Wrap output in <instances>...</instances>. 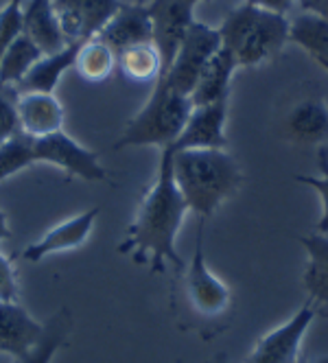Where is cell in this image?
I'll return each instance as SVG.
<instances>
[{"mask_svg":"<svg viewBox=\"0 0 328 363\" xmlns=\"http://www.w3.org/2000/svg\"><path fill=\"white\" fill-rule=\"evenodd\" d=\"M186 215V201L173 179L171 151L162 149L156 177L145 193L134 221L125 232L118 252L134 256L136 263H147L154 274L164 272L169 265L178 272L184 269V258L178 254L175 241Z\"/></svg>","mask_w":328,"mask_h":363,"instance_id":"cell-1","label":"cell"},{"mask_svg":"<svg viewBox=\"0 0 328 363\" xmlns=\"http://www.w3.org/2000/svg\"><path fill=\"white\" fill-rule=\"evenodd\" d=\"M171 169L188 213L199 221H208L243 186L241 164L228 149L171 151Z\"/></svg>","mask_w":328,"mask_h":363,"instance_id":"cell-2","label":"cell"},{"mask_svg":"<svg viewBox=\"0 0 328 363\" xmlns=\"http://www.w3.org/2000/svg\"><path fill=\"white\" fill-rule=\"evenodd\" d=\"M204 225L199 221L197 241L191 263L178 272L173 284L171 306L184 328L197 330L201 337H210L228 320L232 311V291L206 263L204 254Z\"/></svg>","mask_w":328,"mask_h":363,"instance_id":"cell-3","label":"cell"},{"mask_svg":"<svg viewBox=\"0 0 328 363\" xmlns=\"http://www.w3.org/2000/svg\"><path fill=\"white\" fill-rule=\"evenodd\" d=\"M221 46L239 68H254L273 60L289 42V18L243 3L221 22Z\"/></svg>","mask_w":328,"mask_h":363,"instance_id":"cell-4","label":"cell"},{"mask_svg":"<svg viewBox=\"0 0 328 363\" xmlns=\"http://www.w3.org/2000/svg\"><path fill=\"white\" fill-rule=\"evenodd\" d=\"M193 110V103L186 94L173 90L162 77L156 82L149 101L140 112L125 125L120 138L114 143V149L128 147H158L169 149L180 136L182 127Z\"/></svg>","mask_w":328,"mask_h":363,"instance_id":"cell-5","label":"cell"},{"mask_svg":"<svg viewBox=\"0 0 328 363\" xmlns=\"http://www.w3.org/2000/svg\"><path fill=\"white\" fill-rule=\"evenodd\" d=\"M221 48V35L217 27H210V24L204 22H193L186 35L182 38L178 50L169 64V68L164 70L162 79L182 94H191V90L195 88L197 79L204 66L210 62V57Z\"/></svg>","mask_w":328,"mask_h":363,"instance_id":"cell-6","label":"cell"},{"mask_svg":"<svg viewBox=\"0 0 328 363\" xmlns=\"http://www.w3.org/2000/svg\"><path fill=\"white\" fill-rule=\"evenodd\" d=\"M35 164H48L60 169L66 177H77L84 182H108L110 173L101 164L98 153L86 149L64 129L46 138L33 140Z\"/></svg>","mask_w":328,"mask_h":363,"instance_id":"cell-7","label":"cell"},{"mask_svg":"<svg viewBox=\"0 0 328 363\" xmlns=\"http://www.w3.org/2000/svg\"><path fill=\"white\" fill-rule=\"evenodd\" d=\"M315 318V306L307 300L291 320L261 337L245 363H300L302 342Z\"/></svg>","mask_w":328,"mask_h":363,"instance_id":"cell-8","label":"cell"},{"mask_svg":"<svg viewBox=\"0 0 328 363\" xmlns=\"http://www.w3.org/2000/svg\"><path fill=\"white\" fill-rule=\"evenodd\" d=\"M64 38L81 44L96 38L118 11L120 0H50Z\"/></svg>","mask_w":328,"mask_h":363,"instance_id":"cell-9","label":"cell"},{"mask_svg":"<svg viewBox=\"0 0 328 363\" xmlns=\"http://www.w3.org/2000/svg\"><path fill=\"white\" fill-rule=\"evenodd\" d=\"M147 9L151 16L154 44L162 57V74H164L182 38L195 22V3L193 0H151Z\"/></svg>","mask_w":328,"mask_h":363,"instance_id":"cell-10","label":"cell"},{"mask_svg":"<svg viewBox=\"0 0 328 363\" xmlns=\"http://www.w3.org/2000/svg\"><path fill=\"white\" fill-rule=\"evenodd\" d=\"M225 123H228V101L210 103V106H195L182 127L180 136L169 147L171 151L186 149H225Z\"/></svg>","mask_w":328,"mask_h":363,"instance_id":"cell-11","label":"cell"},{"mask_svg":"<svg viewBox=\"0 0 328 363\" xmlns=\"http://www.w3.org/2000/svg\"><path fill=\"white\" fill-rule=\"evenodd\" d=\"M98 213H101V208L94 206V208H88L79 215H74V217L53 225L48 232H44L42 239L29 243L22 250V258L29 263H40L53 254L81 247L92 235V228H94Z\"/></svg>","mask_w":328,"mask_h":363,"instance_id":"cell-12","label":"cell"},{"mask_svg":"<svg viewBox=\"0 0 328 363\" xmlns=\"http://www.w3.org/2000/svg\"><path fill=\"white\" fill-rule=\"evenodd\" d=\"M16 121L20 134L38 140L62 132L66 123V110L55 94L20 92L16 99Z\"/></svg>","mask_w":328,"mask_h":363,"instance_id":"cell-13","label":"cell"},{"mask_svg":"<svg viewBox=\"0 0 328 363\" xmlns=\"http://www.w3.org/2000/svg\"><path fill=\"white\" fill-rule=\"evenodd\" d=\"M103 40L114 53L136 44L154 42V27H151V16L147 5H125L120 3L118 11L110 18V22L96 35Z\"/></svg>","mask_w":328,"mask_h":363,"instance_id":"cell-14","label":"cell"},{"mask_svg":"<svg viewBox=\"0 0 328 363\" xmlns=\"http://www.w3.org/2000/svg\"><path fill=\"white\" fill-rule=\"evenodd\" d=\"M44 330V324L38 322L20 302H0V354L22 357Z\"/></svg>","mask_w":328,"mask_h":363,"instance_id":"cell-15","label":"cell"},{"mask_svg":"<svg viewBox=\"0 0 328 363\" xmlns=\"http://www.w3.org/2000/svg\"><path fill=\"white\" fill-rule=\"evenodd\" d=\"M298 241L307 252V269L302 276L307 300L315 306L317 315L328 318V235H300Z\"/></svg>","mask_w":328,"mask_h":363,"instance_id":"cell-16","label":"cell"},{"mask_svg":"<svg viewBox=\"0 0 328 363\" xmlns=\"http://www.w3.org/2000/svg\"><path fill=\"white\" fill-rule=\"evenodd\" d=\"M22 33L42 50V55L57 53L70 44L62 33L50 0H24Z\"/></svg>","mask_w":328,"mask_h":363,"instance_id":"cell-17","label":"cell"},{"mask_svg":"<svg viewBox=\"0 0 328 363\" xmlns=\"http://www.w3.org/2000/svg\"><path fill=\"white\" fill-rule=\"evenodd\" d=\"M237 70H239V66H237L234 57L221 46L210 57V62L204 66L195 88L188 94L193 108L195 106H210V103H219V101H228L232 77Z\"/></svg>","mask_w":328,"mask_h":363,"instance_id":"cell-18","label":"cell"},{"mask_svg":"<svg viewBox=\"0 0 328 363\" xmlns=\"http://www.w3.org/2000/svg\"><path fill=\"white\" fill-rule=\"evenodd\" d=\"M287 140L300 147L324 145L328 140V106L319 99H305L285 121Z\"/></svg>","mask_w":328,"mask_h":363,"instance_id":"cell-19","label":"cell"},{"mask_svg":"<svg viewBox=\"0 0 328 363\" xmlns=\"http://www.w3.org/2000/svg\"><path fill=\"white\" fill-rule=\"evenodd\" d=\"M79 44H68L57 53L42 55L31 70L24 74V79L16 86L18 92H44V94H55L57 84L62 77L74 68V55H77Z\"/></svg>","mask_w":328,"mask_h":363,"instance_id":"cell-20","label":"cell"},{"mask_svg":"<svg viewBox=\"0 0 328 363\" xmlns=\"http://www.w3.org/2000/svg\"><path fill=\"white\" fill-rule=\"evenodd\" d=\"M289 42L300 46L328 72V20L302 11L289 20Z\"/></svg>","mask_w":328,"mask_h":363,"instance_id":"cell-21","label":"cell"},{"mask_svg":"<svg viewBox=\"0 0 328 363\" xmlns=\"http://www.w3.org/2000/svg\"><path fill=\"white\" fill-rule=\"evenodd\" d=\"M116 70L134 84H156L162 77V57L154 42L136 44L116 53Z\"/></svg>","mask_w":328,"mask_h":363,"instance_id":"cell-22","label":"cell"},{"mask_svg":"<svg viewBox=\"0 0 328 363\" xmlns=\"http://www.w3.org/2000/svg\"><path fill=\"white\" fill-rule=\"evenodd\" d=\"M72 330V315L68 308H60L57 313L44 322V330L40 340L24 352L22 357H16L13 363H50L55 352L68 342V335Z\"/></svg>","mask_w":328,"mask_h":363,"instance_id":"cell-23","label":"cell"},{"mask_svg":"<svg viewBox=\"0 0 328 363\" xmlns=\"http://www.w3.org/2000/svg\"><path fill=\"white\" fill-rule=\"evenodd\" d=\"M74 70L79 72L81 79L90 84H101L110 79L116 70V53L103 40L92 38L77 46L74 55Z\"/></svg>","mask_w":328,"mask_h":363,"instance_id":"cell-24","label":"cell"},{"mask_svg":"<svg viewBox=\"0 0 328 363\" xmlns=\"http://www.w3.org/2000/svg\"><path fill=\"white\" fill-rule=\"evenodd\" d=\"M40 57L42 50L22 33L0 57V88L18 86Z\"/></svg>","mask_w":328,"mask_h":363,"instance_id":"cell-25","label":"cell"},{"mask_svg":"<svg viewBox=\"0 0 328 363\" xmlns=\"http://www.w3.org/2000/svg\"><path fill=\"white\" fill-rule=\"evenodd\" d=\"M35 164L33 138L16 132L9 140L0 145V182H5Z\"/></svg>","mask_w":328,"mask_h":363,"instance_id":"cell-26","label":"cell"},{"mask_svg":"<svg viewBox=\"0 0 328 363\" xmlns=\"http://www.w3.org/2000/svg\"><path fill=\"white\" fill-rule=\"evenodd\" d=\"M317 167H319L317 177L315 175H295V179L300 182V184H307L319 193L322 217L317 221V232L328 235V149L326 147H319V151H317Z\"/></svg>","mask_w":328,"mask_h":363,"instance_id":"cell-27","label":"cell"},{"mask_svg":"<svg viewBox=\"0 0 328 363\" xmlns=\"http://www.w3.org/2000/svg\"><path fill=\"white\" fill-rule=\"evenodd\" d=\"M22 9L24 0H9L0 7V57L22 35Z\"/></svg>","mask_w":328,"mask_h":363,"instance_id":"cell-28","label":"cell"},{"mask_svg":"<svg viewBox=\"0 0 328 363\" xmlns=\"http://www.w3.org/2000/svg\"><path fill=\"white\" fill-rule=\"evenodd\" d=\"M0 302H20V284L9 256L0 252Z\"/></svg>","mask_w":328,"mask_h":363,"instance_id":"cell-29","label":"cell"},{"mask_svg":"<svg viewBox=\"0 0 328 363\" xmlns=\"http://www.w3.org/2000/svg\"><path fill=\"white\" fill-rule=\"evenodd\" d=\"M18 132L16 121V101L0 92V145L9 140Z\"/></svg>","mask_w":328,"mask_h":363,"instance_id":"cell-30","label":"cell"},{"mask_svg":"<svg viewBox=\"0 0 328 363\" xmlns=\"http://www.w3.org/2000/svg\"><path fill=\"white\" fill-rule=\"evenodd\" d=\"M249 5H256V7H263V9H269V11H276V13H283L287 16L291 11V7L298 3V0H245Z\"/></svg>","mask_w":328,"mask_h":363,"instance_id":"cell-31","label":"cell"},{"mask_svg":"<svg viewBox=\"0 0 328 363\" xmlns=\"http://www.w3.org/2000/svg\"><path fill=\"white\" fill-rule=\"evenodd\" d=\"M298 3L307 13H315V16L328 20V0H298Z\"/></svg>","mask_w":328,"mask_h":363,"instance_id":"cell-32","label":"cell"},{"mask_svg":"<svg viewBox=\"0 0 328 363\" xmlns=\"http://www.w3.org/2000/svg\"><path fill=\"white\" fill-rule=\"evenodd\" d=\"M11 237V228H9V217L7 213L0 208V243H3L5 239Z\"/></svg>","mask_w":328,"mask_h":363,"instance_id":"cell-33","label":"cell"},{"mask_svg":"<svg viewBox=\"0 0 328 363\" xmlns=\"http://www.w3.org/2000/svg\"><path fill=\"white\" fill-rule=\"evenodd\" d=\"M206 363H230V361H228V357H225L223 352H219V354L210 357V359H208Z\"/></svg>","mask_w":328,"mask_h":363,"instance_id":"cell-34","label":"cell"},{"mask_svg":"<svg viewBox=\"0 0 328 363\" xmlns=\"http://www.w3.org/2000/svg\"><path fill=\"white\" fill-rule=\"evenodd\" d=\"M311 363H328V357H319V359H315V361H311Z\"/></svg>","mask_w":328,"mask_h":363,"instance_id":"cell-35","label":"cell"},{"mask_svg":"<svg viewBox=\"0 0 328 363\" xmlns=\"http://www.w3.org/2000/svg\"><path fill=\"white\" fill-rule=\"evenodd\" d=\"M193 3H195V5H197V3H201V0H193Z\"/></svg>","mask_w":328,"mask_h":363,"instance_id":"cell-36","label":"cell"},{"mask_svg":"<svg viewBox=\"0 0 328 363\" xmlns=\"http://www.w3.org/2000/svg\"><path fill=\"white\" fill-rule=\"evenodd\" d=\"M300 363H307V361H302V359H300Z\"/></svg>","mask_w":328,"mask_h":363,"instance_id":"cell-37","label":"cell"},{"mask_svg":"<svg viewBox=\"0 0 328 363\" xmlns=\"http://www.w3.org/2000/svg\"><path fill=\"white\" fill-rule=\"evenodd\" d=\"M175 363H182V361H175Z\"/></svg>","mask_w":328,"mask_h":363,"instance_id":"cell-38","label":"cell"}]
</instances>
